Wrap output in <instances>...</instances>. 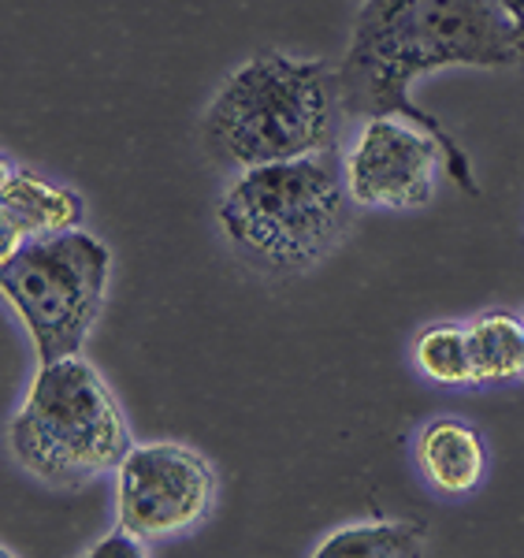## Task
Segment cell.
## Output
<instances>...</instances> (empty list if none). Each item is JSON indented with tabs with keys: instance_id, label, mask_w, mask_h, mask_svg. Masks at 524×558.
<instances>
[{
	"instance_id": "1",
	"label": "cell",
	"mask_w": 524,
	"mask_h": 558,
	"mask_svg": "<svg viewBox=\"0 0 524 558\" xmlns=\"http://www.w3.org/2000/svg\"><path fill=\"white\" fill-rule=\"evenodd\" d=\"M517 64V34L499 0H365L346 57L336 68L342 116L361 123L399 116L431 131L447 157V175L465 194H480L462 142L413 101V86L447 68Z\"/></svg>"
},
{
	"instance_id": "2",
	"label": "cell",
	"mask_w": 524,
	"mask_h": 558,
	"mask_svg": "<svg viewBox=\"0 0 524 558\" xmlns=\"http://www.w3.org/2000/svg\"><path fill=\"white\" fill-rule=\"evenodd\" d=\"M342 120L336 68L268 49L216 89L202 116V146L212 165L246 172L336 149Z\"/></svg>"
},
{
	"instance_id": "3",
	"label": "cell",
	"mask_w": 524,
	"mask_h": 558,
	"mask_svg": "<svg viewBox=\"0 0 524 558\" xmlns=\"http://www.w3.org/2000/svg\"><path fill=\"white\" fill-rule=\"evenodd\" d=\"M216 223L253 272H309L354 228V197L336 149L239 172L216 205Z\"/></svg>"
},
{
	"instance_id": "4",
	"label": "cell",
	"mask_w": 524,
	"mask_h": 558,
	"mask_svg": "<svg viewBox=\"0 0 524 558\" xmlns=\"http://www.w3.org/2000/svg\"><path fill=\"white\" fill-rule=\"evenodd\" d=\"M8 444L15 462L49 488H83L115 473L134 447L120 402L83 354L38 365Z\"/></svg>"
},
{
	"instance_id": "5",
	"label": "cell",
	"mask_w": 524,
	"mask_h": 558,
	"mask_svg": "<svg viewBox=\"0 0 524 558\" xmlns=\"http://www.w3.org/2000/svg\"><path fill=\"white\" fill-rule=\"evenodd\" d=\"M112 254L89 231L26 242L0 265L4 299L20 313L41 365L83 354L89 331L101 317Z\"/></svg>"
},
{
	"instance_id": "6",
	"label": "cell",
	"mask_w": 524,
	"mask_h": 558,
	"mask_svg": "<svg viewBox=\"0 0 524 558\" xmlns=\"http://www.w3.org/2000/svg\"><path fill=\"white\" fill-rule=\"evenodd\" d=\"M216 473L183 444H134L115 470V514L146 544L183 536L212 514Z\"/></svg>"
},
{
	"instance_id": "7",
	"label": "cell",
	"mask_w": 524,
	"mask_h": 558,
	"mask_svg": "<svg viewBox=\"0 0 524 558\" xmlns=\"http://www.w3.org/2000/svg\"><path fill=\"white\" fill-rule=\"evenodd\" d=\"M439 168H447V157L436 134L399 116L361 123L342 160L350 197L361 209H421L436 194Z\"/></svg>"
},
{
	"instance_id": "8",
	"label": "cell",
	"mask_w": 524,
	"mask_h": 558,
	"mask_svg": "<svg viewBox=\"0 0 524 558\" xmlns=\"http://www.w3.org/2000/svg\"><path fill=\"white\" fill-rule=\"evenodd\" d=\"M83 216L86 205L75 191L34 175L31 168L4 165V179H0V239H4L0 250L4 257L26 242L83 228Z\"/></svg>"
},
{
	"instance_id": "9",
	"label": "cell",
	"mask_w": 524,
	"mask_h": 558,
	"mask_svg": "<svg viewBox=\"0 0 524 558\" xmlns=\"http://www.w3.org/2000/svg\"><path fill=\"white\" fill-rule=\"evenodd\" d=\"M413 454H417L421 476L442 495H468L487 470L480 432L462 417L428 421L413 444Z\"/></svg>"
},
{
	"instance_id": "10",
	"label": "cell",
	"mask_w": 524,
	"mask_h": 558,
	"mask_svg": "<svg viewBox=\"0 0 524 558\" xmlns=\"http://www.w3.org/2000/svg\"><path fill=\"white\" fill-rule=\"evenodd\" d=\"M465 331L476 387L524 380V320L510 313H480L465 324Z\"/></svg>"
},
{
	"instance_id": "11",
	"label": "cell",
	"mask_w": 524,
	"mask_h": 558,
	"mask_svg": "<svg viewBox=\"0 0 524 558\" xmlns=\"http://www.w3.org/2000/svg\"><path fill=\"white\" fill-rule=\"evenodd\" d=\"M424 551V529L413 521H354L336 529L320 547L316 558H410Z\"/></svg>"
},
{
	"instance_id": "12",
	"label": "cell",
	"mask_w": 524,
	"mask_h": 558,
	"mask_svg": "<svg viewBox=\"0 0 524 558\" xmlns=\"http://www.w3.org/2000/svg\"><path fill=\"white\" fill-rule=\"evenodd\" d=\"M413 362L428 380L442 387H476L465 324H431V328H424L417 343H413Z\"/></svg>"
},
{
	"instance_id": "13",
	"label": "cell",
	"mask_w": 524,
	"mask_h": 558,
	"mask_svg": "<svg viewBox=\"0 0 524 558\" xmlns=\"http://www.w3.org/2000/svg\"><path fill=\"white\" fill-rule=\"evenodd\" d=\"M138 555H149V544L123 525L115 529V533H108L101 544L89 547V558H138Z\"/></svg>"
},
{
	"instance_id": "14",
	"label": "cell",
	"mask_w": 524,
	"mask_h": 558,
	"mask_svg": "<svg viewBox=\"0 0 524 558\" xmlns=\"http://www.w3.org/2000/svg\"><path fill=\"white\" fill-rule=\"evenodd\" d=\"M502 12L510 15L513 34H517V49H521V68H524V0H499Z\"/></svg>"
}]
</instances>
